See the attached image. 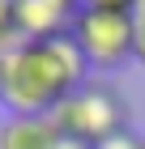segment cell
Masks as SVG:
<instances>
[{
  "instance_id": "obj_6",
  "label": "cell",
  "mask_w": 145,
  "mask_h": 149,
  "mask_svg": "<svg viewBox=\"0 0 145 149\" xmlns=\"http://www.w3.org/2000/svg\"><path fill=\"white\" fill-rule=\"evenodd\" d=\"M128 22H132V64L145 68V0L128 9Z\"/></svg>"
},
{
  "instance_id": "obj_3",
  "label": "cell",
  "mask_w": 145,
  "mask_h": 149,
  "mask_svg": "<svg viewBox=\"0 0 145 149\" xmlns=\"http://www.w3.org/2000/svg\"><path fill=\"white\" fill-rule=\"evenodd\" d=\"M68 38L77 43L85 68L94 72H115L132 64V22L128 13H98V9H77Z\"/></svg>"
},
{
  "instance_id": "obj_4",
  "label": "cell",
  "mask_w": 145,
  "mask_h": 149,
  "mask_svg": "<svg viewBox=\"0 0 145 149\" xmlns=\"http://www.w3.org/2000/svg\"><path fill=\"white\" fill-rule=\"evenodd\" d=\"M77 17V0H17L13 4V38L34 43V38L68 34Z\"/></svg>"
},
{
  "instance_id": "obj_7",
  "label": "cell",
  "mask_w": 145,
  "mask_h": 149,
  "mask_svg": "<svg viewBox=\"0 0 145 149\" xmlns=\"http://www.w3.org/2000/svg\"><path fill=\"white\" fill-rule=\"evenodd\" d=\"M94 149H145V141L137 136L132 128H124V132H115V136H107V141H98Z\"/></svg>"
},
{
  "instance_id": "obj_9",
  "label": "cell",
  "mask_w": 145,
  "mask_h": 149,
  "mask_svg": "<svg viewBox=\"0 0 145 149\" xmlns=\"http://www.w3.org/2000/svg\"><path fill=\"white\" fill-rule=\"evenodd\" d=\"M13 4L17 0H0V38H13Z\"/></svg>"
},
{
  "instance_id": "obj_2",
  "label": "cell",
  "mask_w": 145,
  "mask_h": 149,
  "mask_svg": "<svg viewBox=\"0 0 145 149\" xmlns=\"http://www.w3.org/2000/svg\"><path fill=\"white\" fill-rule=\"evenodd\" d=\"M51 119H56V128L64 136L98 145V141H107V136L128 128V107H124L120 90H111L107 81H85L51 111Z\"/></svg>"
},
{
  "instance_id": "obj_1",
  "label": "cell",
  "mask_w": 145,
  "mask_h": 149,
  "mask_svg": "<svg viewBox=\"0 0 145 149\" xmlns=\"http://www.w3.org/2000/svg\"><path fill=\"white\" fill-rule=\"evenodd\" d=\"M85 72L90 68L68 34L34 43L13 38L0 64V107L9 115H51L77 85H85Z\"/></svg>"
},
{
  "instance_id": "obj_8",
  "label": "cell",
  "mask_w": 145,
  "mask_h": 149,
  "mask_svg": "<svg viewBox=\"0 0 145 149\" xmlns=\"http://www.w3.org/2000/svg\"><path fill=\"white\" fill-rule=\"evenodd\" d=\"M137 0H77V9H98V13H128Z\"/></svg>"
},
{
  "instance_id": "obj_5",
  "label": "cell",
  "mask_w": 145,
  "mask_h": 149,
  "mask_svg": "<svg viewBox=\"0 0 145 149\" xmlns=\"http://www.w3.org/2000/svg\"><path fill=\"white\" fill-rule=\"evenodd\" d=\"M60 128L51 115H9L0 124V149H51Z\"/></svg>"
},
{
  "instance_id": "obj_10",
  "label": "cell",
  "mask_w": 145,
  "mask_h": 149,
  "mask_svg": "<svg viewBox=\"0 0 145 149\" xmlns=\"http://www.w3.org/2000/svg\"><path fill=\"white\" fill-rule=\"evenodd\" d=\"M51 149H94V145H85V141H77V136H64V132H60V136L51 141Z\"/></svg>"
},
{
  "instance_id": "obj_11",
  "label": "cell",
  "mask_w": 145,
  "mask_h": 149,
  "mask_svg": "<svg viewBox=\"0 0 145 149\" xmlns=\"http://www.w3.org/2000/svg\"><path fill=\"white\" fill-rule=\"evenodd\" d=\"M9 43H13V38H0V64H4V51H9Z\"/></svg>"
}]
</instances>
